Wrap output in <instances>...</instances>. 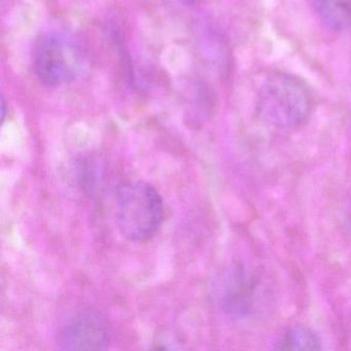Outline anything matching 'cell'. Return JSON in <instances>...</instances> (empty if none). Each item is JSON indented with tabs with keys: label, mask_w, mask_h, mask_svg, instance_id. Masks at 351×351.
<instances>
[{
	"label": "cell",
	"mask_w": 351,
	"mask_h": 351,
	"mask_svg": "<svg viewBox=\"0 0 351 351\" xmlns=\"http://www.w3.org/2000/svg\"><path fill=\"white\" fill-rule=\"evenodd\" d=\"M116 217L125 238L133 242L152 239L164 221V203L155 186L143 180L119 184L116 193Z\"/></svg>",
	"instance_id": "1"
},
{
	"label": "cell",
	"mask_w": 351,
	"mask_h": 351,
	"mask_svg": "<svg viewBox=\"0 0 351 351\" xmlns=\"http://www.w3.org/2000/svg\"><path fill=\"white\" fill-rule=\"evenodd\" d=\"M260 116L272 126L293 129L306 122L311 110L307 88L295 77L275 75L269 77L258 93Z\"/></svg>",
	"instance_id": "2"
},
{
	"label": "cell",
	"mask_w": 351,
	"mask_h": 351,
	"mask_svg": "<svg viewBox=\"0 0 351 351\" xmlns=\"http://www.w3.org/2000/svg\"><path fill=\"white\" fill-rule=\"evenodd\" d=\"M85 65L83 48L67 34H45L34 47V73L38 81L47 87L69 85L82 75Z\"/></svg>",
	"instance_id": "3"
},
{
	"label": "cell",
	"mask_w": 351,
	"mask_h": 351,
	"mask_svg": "<svg viewBox=\"0 0 351 351\" xmlns=\"http://www.w3.org/2000/svg\"><path fill=\"white\" fill-rule=\"evenodd\" d=\"M59 344L67 350H104L110 344V326L97 312L83 310L62 326Z\"/></svg>",
	"instance_id": "4"
},
{
	"label": "cell",
	"mask_w": 351,
	"mask_h": 351,
	"mask_svg": "<svg viewBox=\"0 0 351 351\" xmlns=\"http://www.w3.org/2000/svg\"><path fill=\"white\" fill-rule=\"evenodd\" d=\"M312 3L328 27L343 30L351 26V0H312Z\"/></svg>",
	"instance_id": "5"
},
{
	"label": "cell",
	"mask_w": 351,
	"mask_h": 351,
	"mask_svg": "<svg viewBox=\"0 0 351 351\" xmlns=\"http://www.w3.org/2000/svg\"><path fill=\"white\" fill-rule=\"evenodd\" d=\"M279 350H319L322 341L314 330L304 326L289 328L277 343Z\"/></svg>",
	"instance_id": "6"
}]
</instances>
